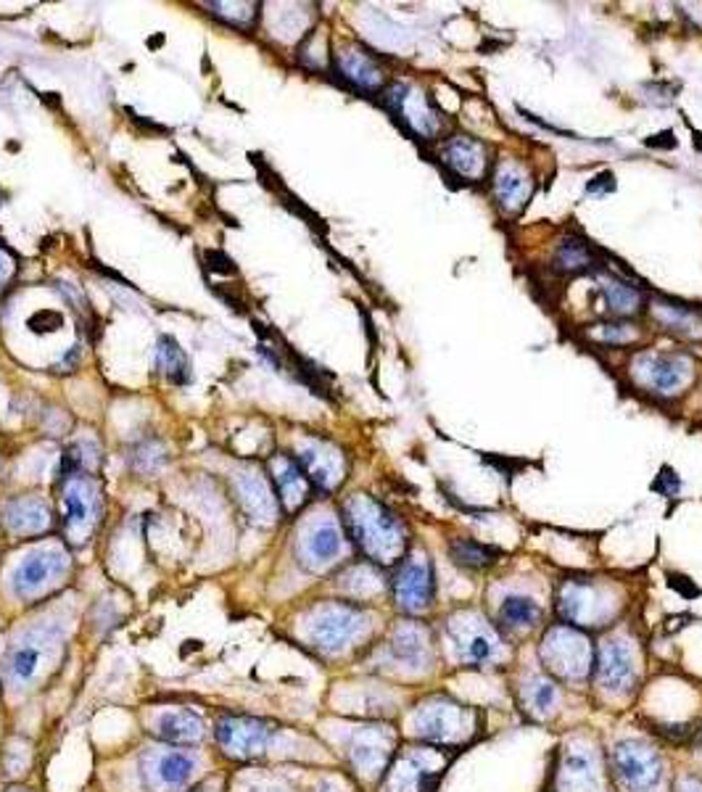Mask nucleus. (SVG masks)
I'll list each match as a JSON object with an SVG mask.
<instances>
[{
	"label": "nucleus",
	"instance_id": "c03bdc74",
	"mask_svg": "<svg viewBox=\"0 0 702 792\" xmlns=\"http://www.w3.org/2000/svg\"><path fill=\"white\" fill-rule=\"evenodd\" d=\"M196 792H220V790H209V788H201V790H196Z\"/></svg>",
	"mask_w": 702,
	"mask_h": 792
},
{
	"label": "nucleus",
	"instance_id": "6ab92c4d",
	"mask_svg": "<svg viewBox=\"0 0 702 792\" xmlns=\"http://www.w3.org/2000/svg\"><path fill=\"white\" fill-rule=\"evenodd\" d=\"M296 460L299 466L304 468V473L312 481L314 489L333 491L339 489L343 478H347V458H343L339 447L325 439L304 441Z\"/></svg>",
	"mask_w": 702,
	"mask_h": 792
},
{
	"label": "nucleus",
	"instance_id": "423d86ee",
	"mask_svg": "<svg viewBox=\"0 0 702 792\" xmlns=\"http://www.w3.org/2000/svg\"><path fill=\"white\" fill-rule=\"evenodd\" d=\"M555 605L565 624L576 629H599L618 613V597L602 584L586 579L563 581Z\"/></svg>",
	"mask_w": 702,
	"mask_h": 792
},
{
	"label": "nucleus",
	"instance_id": "39448f33",
	"mask_svg": "<svg viewBox=\"0 0 702 792\" xmlns=\"http://www.w3.org/2000/svg\"><path fill=\"white\" fill-rule=\"evenodd\" d=\"M594 655L597 651H594L589 634L568 624L552 626L539 647L544 668L563 682H584L594 671Z\"/></svg>",
	"mask_w": 702,
	"mask_h": 792
},
{
	"label": "nucleus",
	"instance_id": "ddd939ff",
	"mask_svg": "<svg viewBox=\"0 0 702 792\" xmlns=\"http://www.w3.org/2000/svg\"><path fill=\"white\" fill-rule=\"evenodd\" d=\"M433 597V563L422 549H415V553L404 555L397 576H393V599H397V608L410 613V616H418V613L431 608Z\"/></svg>",
	"mask_w": 702,
	"mask_h": 792
},
{
	"label": "nucleus",
	"instance_id": "79ce46f5",
	"mask_svg": "<svg viewBox=\"0 0 702 792\" xmlns=\"http://www.w3.org/2000/svg\"><path fill=\"white\" fill-rule=\"evenodd\" d=\"M676 792H702V780H698V776H684V780L679 782Z\"/></svg>",
	"mask_w": 702,
	"mask_h": 792
},
{
	"label": "nucleus",
	"instance_id": "f257e3e1",
	"mask_svg": "<svg viewBox=\"0 0 702 792\" xmlns=\"http://www.w3.org/2000/svg\"><path fill=\"white\" fill-rule=\"evenodd\" d=\"M343 524L362 555L376 566H393L407 553V528L401 520L368 495H354L343 505Z\"/></svg>",
	"mask_w": 702,
	"mask_h": 792
},
{
	"label": "nucleus",
	"instance_id": "cd10ccee",
	"mask_svg": "<svg viewBox=\"0 0 702 792\" xmlns=\"http://www.w3.org/2000/svg\"><path fill=\"white\" fill-rule=\"evenodd\" d=\"M494 190H497L499 204L507 212H518L528 202V196H532V180H528V175L523 173L518 164L501 162L497 175H494Z\"/></svg>",
	"mask_w": 702,
	"mask_h": 792
},
{
	"label": "nucleus",
	"instance_id": "c9c22d12",
	"mask_svg": "<svg viewBox=\"0 0 702 792\" xmlns=\"http://www.w3.org/2000/svg\"><path fill=\"white\" fill-rule=\"evenodd\" d=\"M133 466L143 476H154L167 466V449L162 441H143V444L133 452Z\"/></svg>",
	"mask_w": 702,
	"mask_h": 792
},
{
	"label": "nucleus",
	"instance_id": "4be33fe9",
	"mask_svg": "<svg viewBox=\"0 0 702 792\" xmlns=\"http://www.w3.org/2000/svg\"><path fill=\"white\" fill-rule=\"evenodd\" d=\"M389 655L404 668H426L431 658V634L418 620H401L389 639Z\"/></svg>",
	"mask_w": 702,
	"mask_h": 792
},
{
	"label": "nucleus",
	"instance_id": "37998d69",
	"mask_svg": "<svg viewBox=\"0 0 702 792\" xmlns=\"http://www.w3.org/2000/svg\"><path fill=\"white\" fill-rule=\"evenodd\" d=\"M9 792H32V790H25V788H11Z\"/></svg>",
	"mask_w": 702,
	"mask_h": 792
},
{
	"label": "nucleus",
	"instance_id": "393cba45",
	"mask_svg": "<svg viewBox=\"0 0 702 792\" xmlns=\"http://www.w3.org/2000/svg\"><path fill=\"white\" fill-rule=\"evenodd\" d=\"M386 101L397 114L410 123L412 130H418L420 135H426V138H433L436 133H439V117H436V111L428 106L426 96L422 92H412L407 85H391L389 92H386Z\"/></svg>",
	"mask_w": 702,
	"mask_h": 792
},
{
	"label": "nucleus",
	"instance_id": "20e7f679",
	"mask_svg": "<svg viewBox=\"0 0 702 792\" xmlns=\"http://www.w3.org/2000/svg\"><path fill=\"white\" fill-rule=\"evenodd\" d=\"M415 734L428 745H441L455 751L457 745L468 742L476 732V716L468 705L451 701V697L436 695L428 697L412 713Z\"/></svg>",
	"mask_w": 702,
	"mask_h": 792
},
{
	"label": "nucleus",
	"instance_id": "f704fd0d",
	"mask_svg": "<svg viewBox=\"0 0 702 792\" xmlns=\"http://www.w3.org/2000/svg\"><path fill=\"white\" fill-rule=\"evenodd\" d=\"M599 294L605 299L607 310L615 312V315H634V312L642 306L640 291H634L632 285L621 281H602Z\"/></svg>",
	"mask_w": 702,
	"mask_h": 792
},
{
	"label": "nucleus",
	"instance_id": "4c0bfd02",
	"mask_svg": "<svg viewBox=\"0 0 702 792\" xmlns=\"http://www.w3.org/2000/svg\"><path fill=\"white\" fill-rule=\"evenodd\" d=\"M657 317H661L669 327H673V331L686 333V335H702L700 320L694 317L690 310H682V306H676V310H669V306H657Z\"/></svg>",
	"mask_w": 702,
	"mask_h": 792
},
{
	"label": "nucleus",
	"instance_id": "4468645a",
	"mask_svg": "<svg viewBox=\"0 0 702 792\" xmlns=\"http://www.w3.org/2000/svg\"><path fill=\"white\" fill-rule=\"evenodd\" d=\"M632 373L644 389L671 397L690 387L694 365L686 354H642L634 360Z\"/></svg>",
	"mask_w": 702,
	"mask_h": 792
},
{
	"label": "nucleus",
	"instance_id": "2eb2a0df",
	"mask_svg": "<svg viewBox=\"0 0 702 792\" xmlns=\"http://www.w3.org/2000/svg\"><path fill=\"white\" fill-rule=\"evenodd\" d=\"M557 792H605L599 755L586 740H571L563 747L555 774Z\"/></svg>",
	"mask_w": 702,
	"mask_h": 792
},
{
	"label": "nucleus",
	"instance_id": "58836bf2",
	"mask_svg": "<svg viewBox=\"0 0 702 792\" xmlns=\"http://www.w3.org/2000/svg\"><path fill=\"white\" fill-rule=\"evenodd\" d=\"M212 9H214V13H217V17L231 21V25H238V27L251 25V21H254V13H256L254 3H212Z\"/></svg>",
	"mask_w": 702,
	"mask_h": 792
},
{
	"label": "nucleus",
	"instance_id": "7ed1b4c3",
	"mask_svg": "<svg viewBox=\"0 0 702 792\" xmlns=\"http://www.w3.org/2000/svg\"><path fill=\"white\" fill-rule=\"evenodd\" d=\"M370 629V616L360 605L322 603L310 610L304 632L314 651L339 655Z\"/></svg>",
	"mask_w": 702,
	"mask_h": 792
},
{
	"label": "nucleus",
	"instance_id": "a211bd4d",
	"mask_svg": "<svg viewBox=\"0 0 702 792\" xmlns=\"http://www.w3.org/2000/svg\"><path fill=\"white\" fill-rule=\"evenodd\" d=\"M233 495L251 524L275 526L281 516V499L272 491V483L256 470H238L231 481Z\"/></svg>",
	"mask_w": 702,
	"mask_h": 792
},
{
	"label": "nucleus",
	"instance_id": "6e6552de",
	"mask_svg": "<svg viewBox=\"0 0 702 792\" xmlns=\"http://www.w3.org/2000/svg\"><path fill=\"white\" fill-rule=\"evenodd\" d=\"M443 634H447V642L457 658L462 663H472V666L499 661L501 653H505L499 632L476 610H460L447 618Z\"/></svg>",
	"mask_w": 702,
	"mask_h": 792
},
{
	"label": "nucleus",
	"instance_id": "f03ea898",
	"mask_svg": "<svg viewBox=\"0 0 702 792\" xmlns=\"http://www.w3.org/2000/svg\"><path fill=\"white\" fill-rule=\"evenodd\" d=\"M104 516V495L88 470H67L61 476V534L69 547L82 549L96 537Z\"/></svg>",
	"mask_w": 702,
	"mask_h": 792
},
{
	"label": "nucleus",
	"instance_id": "c85d7f7f",
	"mask_svg": "<svg viewBox=\"0 0 702 792\" xmlns=\"http://www.w3.org/2000/svg\"><path fill=\"white\" fill-rule=\"evenodd\" d=\"M520 703L534 718H549L560 705V687L549 676L534 674L520 684Z\"/></svg>",
	"mask_w": 702,
	"mask_h": 792
},
{
	"label": "nucleus",
	"instance_id": "dca6fc26",
	"mask_svg": "<svg viewBox=\"0 0 702 792\" xmlns=\"http://www.w3.org/2000/svg\"><path fill=\"white\" fill-rule=\"evenodd\" d=\"M393 747H397V740H393V732L389 726H360V730L351 732L347 742V755L351 766H354L364 780H378L383 772H389Z\"/></svg>",
	"mask_w": 702,
	"mask_h": 792
},
{
	"label": "nucleus",
	"instance_id": "c756f323",
	"mask_svg": "<svg viewBox=\"0 0 702 792\" xmlns=\"http://www.w3.org/2000/svg\"><path fill=\"white\" fill-rule=\"evenodd\" d=\"M499 626L510 634L534 632L542 624V608L534 597L510 595L499 605Z\"/></svg>",
	"mask_w": 702,
	"mask_h": 792
},
{
	"label": "nucleus",
	"instance_id": "ea45409f",
	"mask_svg": "<svg viewBox=\"0 0 702 792\" xmlns=\"http://www.w3.org/2000/svg\"><path fill=\"white\" fill-rule=\"evenodd\" d=\"M636 335L640 333L634 331V325H623V323L599 325V339L607 341V344H632Z\"/></svg>",
	"mask_w": 702,
	"mask_h": 792
},
{
	"label": "nucleus",
	"instance_id": "412c9836",
	"mask_svg": "<svg viewBox=\"0 0 702 792\" xmlns=\"http://www.w3.org/2000/svg\"><path fill=\"white\" fill-rule=\"evenodd\" d=\"M272 483H275V495L281 499V508L285 512H299L310 502L312 497V481L306 478L304 468L299 466L296 458L289 454H275L270 462Z\"/></svg>",
	"mask_w": 702,
	"mask_h": 792
},
{
	"label": "nucleus",
	"instance_id": "bb28decb",
	"mask_svg": "<svg viewBox=\"0 0 702 792\" xmlns=\"http://www.w3.org/2000/svg\"><path fill=\"white\" fill-rule=\"evenodd\" d=\"M154 734L172 745H196L204 740V722L193 711H167L156 718Z\"/></svg>",
	"mask_w": 702,
	"mask_h": 792
},
{
	"label": "nucleus",
	"instance_id": "e433bc0d",
	"mask_svg": "<svg viewBox=\"0 0 702 792\" xmlns=\"http://www.w3.org/2000/svg\"><path fill=\"white\" fill-rule=\"evenodd\" d=\"M557 267L571 270V273L592 267V252L582 244V241H573V238L563 241L560 248H557Z\"/></svg>",
	"mask_w": 702,
	"mask_h": 792
},
{
	"label": "nucleus",
	"instance_id": "a19ab883",
	"mask_svg": "<svg viewBox=\"0 0 702 792\" xmlns=\"http://www.w3.org/2000/svg\"><path fill=\"white\" fill-rule=\"evenodd\" d=\"M13 273H17V262H13L11 256L6 254L3 248H0V291H3L6 285H9Z\"/></svg>",
	"mask_w": 702,
	"mask_h": 792
},
{
	"label": "nucleus",
	"instance_id": "f8f14e48",
	"mask_svg": "<svg viewBox=\"0 0 702 792\" xmlns=\"http://www.w3.org/2000/svg\"><path fill=\"white\" fill-rule=\"evenodd\" d=\"M59 637L61 632L56 626H38V629L27 632L6 655V682L19 690L38 679L59 645Z\"/></svg>",
	"mask_w": 702,
	"mask_h": 792
},
{
	"label": "nucleus",
	"instance_id": "1a4fd4ad",
	"mask_svg": "<svg viewBox=\"0 0 702 792\" xmlns=\"http://www.w3.org/2000/svg\"><path fill=\"white\" fill-rule=\"evenodd\" d=\"M611 766L615 780L628 792H655L663 782L661 755L640 740L615 742L611 753Z\"/></svg>",
	"mask_w": 702,
	"mask_h": 792
},
{
	"label": "nucleus",
	"instance_id": "9d476101",
	"mask_svg": "<svg viewBox=\"0 0 702 792\" xmlns=\"http://www.w3.org/2000/svg\"><path fill=\"white\" fill-rule=\"evenodd\" d=\"M275 724L264 722L256 716H235L227 713L222 716L214 734H217V745L222 753L233 761H256L267 753L272 737H275Z\"/></svg>",
	"mask_w": 702,
	"mask_h": 792
},
{
	"label": "nucleus",
	"instance_id": "a878e982",
	"mask_svg": "<svg viewBox=\"0 0 702 792\" xmlns=\"http://www.w3.org/2000/svg\"><path fill=\"white\" fill-rule=\"evenodd\" d=\"M443 159L455 173H460L462 177H478L486 175L489 169V156H486V148L481 140L468 138V135H455L447 146H443Z\"/></svg>",
	"mask_w": 702,
	"mask_h": 792
},
{
	"label": "nucleus",
	"instance_id": "f3484780",
	"mask_svg": "<svg viewBox=\"0 0 702 792\" xmlns=\"http://www.w3.org/2000/svg\"><path fill=\"white\" fill-rule=\"evenodd\" d=\"M594 676L605 695H628L636 682V655L628 639H607L594 655Z\"/></svg>",
	"mask_w": 702,
	"mask_h": 792
},
{
	"label": "nucleus",
	"instance_id": "b1692460",
	"mask_svg": "<svg viewBox=\"0 0 702 792\" xmlns=\"http://www.w3.org/2000/svg\"><path fill=\"white\" fill-rule=\"evenodd\" d=\"M3 526L13 537H38L50 531L53 516L40 497H17L3 508Z\"/></svg>",
	"mask_w": 702,
	"mask_h": 792
},
{
	"label": "nucleus",
	"instance_id": "5701e85b",
	"mask_svg": "<svg viewBox=\"0 0 702 792\" xmlns=\"http://www.w3.org/2000/svg\"><path fill=\"white\" fill-rule=\"evenodd\" d=\"M198 772L196 755L188 751H164L150 761L148 782L159 792H175L188 788Z\"/></svg>",
	"mask_w": 702,
	"mask_h": 792
},
{
	"label": "nucleus",
	"instance_id": "aec40b11",
	"mask_svg": "<svg viewBox=\"0 0 702 792\" xmlns=\"http://www.w3.org/2000/svg\"><path fill=\"white\" fill-rule=\"evenodd\" d=\"M343 553V531L341 526L331 518L314 520L312 526L304 528L299 541V558L306 568L320 570L341 558Z\"/></svg>",
	"mask_w": 702,
	"mask_h": 792
},
{
	"label": "nucleus",
	"instance_id": "473e14b6",
	"mask_svg": "<svg viewBox=\"0 0 702 792\" xmlns=\"http://www.w3.org/2000/svg\"><path fill=\"white\" fill-rule=\"evenodd\" d=\"M156 368H159V373L167 378L169 383H177V387L191 381L188 354L183 352V346L177 344L172 335H162L159 339V346H156Z\"/></svg>",
	"mask_w": 702,
	"mask_h": 792
},
{
	"label": "nucleus",
	"instance_id": "2f4dec72",
	"mask_svg": "<svg viewBox=\"0 0 702 792\" xmlns=\"http://www.w3.org/2000/svg\"><path fill=\"white\" fill-rule=\"evenodd\" d=\"M335 63H339V71L351 85L357 88L372 90L383 82V71L376 61L370 59L368 53L360 51V48H343V51L335 56Z\"/></svg>",
	"mask_w": 702,
	"mask_h": 792
},
{
	"label": "nucleus",
	"instance_id": "7c9ffc66",
	"mask_svg": "<svg viewBox=\"0 0 702 792\" xmlns=\"http://www.w3.org/2000/svg\"><path fill=\"white\" fill-rule=\"evenodd\" d=\"M339 589L343 591V595L351 597V599H360V603H364V599H372V597H378L383 591L386 587V581H383V576H381V570H378L376 563H354V566H349L343 574L339 576Z\"/></svg>",
	"mask_w": 702,
	"mask_h": 792
},
{
	"label": "nucleus",
	"instance_id": "72a5a7b5",
	"mask_svg": "<svg viewBox=\"0 0 702 792\" xmlns=\"http://www.w3.org/2000/svg\"><path fill=\"white\" fill-rule=\"evenodd\" d=\"M449 555L457 566L470 568V570H481V568L494 566L499 553L494 547L478 545V541H472V539H455L449 545Z\"/></svg>",
	"mask_w": 702,
	"mask_h": 792
},
{
	"label": "nucleus",
	"instance_id": "0eeeda50",
	"mask_svg": "<svg viewBox=\"0 0 702 792\" xmlns=\"http://www.w3.org/2000/svg\"><path fill=\"white\" fill-rule=\"evenodd\" d=\"M451 747L418 745L393 759L389 766V792H436L447 772Z\"/></svg>",
	"mask_w": 702,
	"mask_h": 792
},
{
	"label": "nucleus",
	"instance_id": "9b49d317",
	"mask_svg": "<svg viewBox=\"0 0 702 792\" xmlns=\"http://www.w3.org/2000/svg\"><path fill=\"white\" fill-rule=\"evenodd\" d=\"M71 563L61 549H38L19 563L11 576L13 595L21 599H38L53 591L69 576Z\"/></svg>",
	"mask_w": 702,
	"mask_h": 792
}]
</instances>
